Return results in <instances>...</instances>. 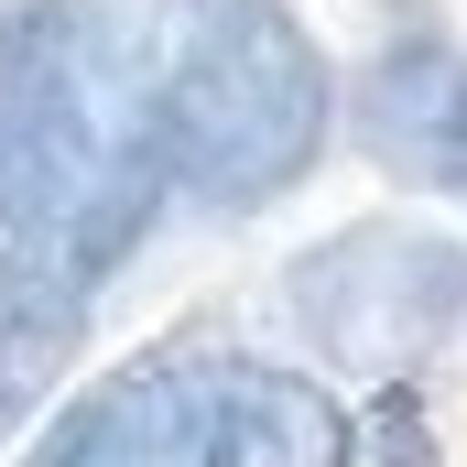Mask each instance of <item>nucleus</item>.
Returning a JSON list of instances; mask_svg holds the SVG:
<instances>
[{"instance_id": "f257e3e1", "label": "nucleus", "mask_w": 467, "mask_h": 467, "mask_svg": "<svg viewBox=\"0 0 467 467\" xmlns=\"http://www.w3.org/2000/svg\"><path fill=\"white\" fill-rule=\"evenodd\" d=\"M163 152L141 109V0L0 11V283L99 294L163 218Z\"/></svg>"}, {"instance_id": "f03ea898", "label": "nucleus", "mask_w": 467, "mask_h": 467, "mask_svg": "<svg viewBox=\"0 0 467 467\" xmlns=\"http://www.w3.org/2000/svg\"><path fill=\"white\" fill-rule=\"evenodd\" d=\"M141 109L163 185L250 218L316 163L337 77L283 0H141Z\"/></svg>"}, {"instance_id": "7ed1b4c3", "label": "nucleus", "mask_w": 467, "mask_h": 467, "mask_svg": "<svg viewBox=\"0 0 467 467\" xmlns=\"http://www.w3.org/2000/svg\"><path fill=\"white\" fill-rule=\"evenodd\" d=\"M22 467H348V413L272 358L152 348L88 380Z\"/></svg>"}, {"instance_id": "20e7f679", "label": "nucleus", "mask_w": 467, "mask_h": 467, "mask_svg": "<svg viewBox=\"0 0 467 467\" xmlns=\"http://www.w3.org/2000/svg\"><path fill=\"white\" fill-rule=\"evenodd\" d=\"M294 327L348 369H413L435 348H467V239L446 229H337L283 272Z\"/></svg>"}, {"instance_id": "39448f33", "label": "nucleus", "mask_w": 467, "mask_h": 467, "mask_svg": "<svg viewBox=\"0 0 467 467\" xmlns=\"http://www.w3.org/2000/svg\"><path fill=\"white\" fill-rule=\"evenodd\" d=\"M358 130L391 174H424V185L467 196V55H446V44L380 55V77L358 99Z\"/></svg>"}, {"instance_id": "423d86ee", "label": "nucleus", "mask_w": 467, "mask_h": 467, "mask_svg": "<svg viewBox=\"0 0 467 467\" xmlns=\"http://www.w3.org/2000/svg\"><path fill=\"white\" fill-rule=\"evenodd\" d=\"M88 337V305L77 294H44V283H0V435L44 413L55 369Z\"/></svg>"}]
</instances>
